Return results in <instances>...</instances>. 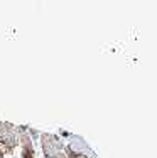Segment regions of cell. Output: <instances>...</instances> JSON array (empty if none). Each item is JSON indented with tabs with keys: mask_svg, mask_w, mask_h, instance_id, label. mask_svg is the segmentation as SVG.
Instances as JSON below:
<instances>
[{
	"mask_svg": "<svg viewBox=\"0 0 157 158\" xmlns=\"http://www.w3.org/2000/svg\"><path fill=\"white\" fill-rule=\"evenodd\" d=\"M41 141H42V150H44V153H46L47 158H64V155H63V152H61L63 143L56 136L42 133L41 135Z\"/></svg>",
	"mask_w": 157,
	"mask_h": 158,
	"instance_id": "cell-1",
	"label": "cell"
},
{
	"mask_svg": "<svg viewBox=\"0 0 157 158\" xmlns=\"http://www.w3.org/2000/svg\"><path fill=\"white\" fill-rule=\"evenodd\" d=\"M20 141H22V146H24V152H22L24 158H34L32 156V145H31V140H29V135L20 133Z\"/></svg>",
	"mask_w": 157,
	"mask_h": 158,
	"instance_id": "cell-2",
	"label": "cell"
}]
</instances>
